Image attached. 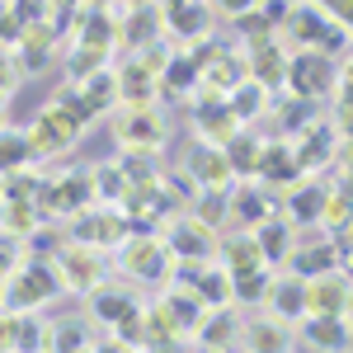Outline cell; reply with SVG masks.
I'll use <instances>...</instances> for the list:
<instances>
[{"label": "cell", "mask_w": 353, "mask_h": 353, "mask_svg": "<svg viewBox=\"0 0 353 353\" xmlns=\"http://www.w3.org/2000/svg\"><path fill=\"white\" fill-rule=\"evenodd\" d=\"M283 48L292 43V48H316V52H339L344 43H349V33L334 24L330 14H321L316 5H297V10H288L283 14V24H278V33H273Z\"/></svg>", "instance_id": "obj_1"}, {"label": "cell", "mask_w": 353, "mask_h": 353, "mask_svg": "<svg viewBox=\"0 0 353 353\" xmlns=\"http://www.w3.org/2000/svg\"><path fill=\"white\" fill-rule=\"evenodd\" d=\"M288 94L292 99H325L334 94V61L330 52H316V48H292L288 52Z\"/></svg>", "instance_id": "obj_2"}, {"label": "cell", "mask_w": 353, "mask_h": 353, "mask_svg": "<svg viewBox=\"0 0 353 353\" xmlns=\"http://www.w3.org/2000/svg\"><path fill=\"white\" fill-rule=\"evenodd\" d=\"M123 264L118 269L137 278V283H165L170 269H174V254H170V245L161 236H151V231H141V236H128L123 241V254H118Z\"/></svg>", "instance_id": "obj_3"}, {"label": "cell", "mask_w": 353, "mask_h": 353, "mask_svg": "<svg viewBox=\"0 0 353 353\" xmlns=\"http://www.w3.org/2000/svg\"><path fill=\"white\" fill-rule=\"evenodd\" d=\"M81 137V123L71 118V113L61 109V104H48V109L38 113L33 123L24 128V141H28V156H38V161H48V156H61L71 141Z\"/></svg>", "instance_id": "obj_4"}, {"label": "cell", "mask_w": 353, "mask_h": 353, "mask_svg": "<svg viewBox=\"0 0 353 353\" xmlns=\"http://www.w3.org/2000/svg\"><path fill=\"white\" fill-rule=\"evenodd\" d=\"M52 264H57V278H61V288H71V292H94V288L104 283L99 250H94V245H85V241L57 245Z\"/></svg>", "instance_id": "obj_5"}, {"label": "cell", "mask_w": 353, "mask_h": 353, "mask_svg": "<svg viewBox=\"0 0 353 353\" xmlns=\"http://www.w3.org/2000/svg\"><path fill=\"white\" fill-rule=\"evenodd\" d=\"M353 278L344 269H325L306 278V316H349Z\"/></svg>", "instance_id": "obj_6"}, {"label": "cell", "mask_w": 353, "mask_h": 353, "mask_svg": "<svg viewBox=\"0 0 353 353\" xmlns=\"http://www.w3.org/2000/svg\"><path fill=\"white\" fill-rule=\"evenodd\" d=\"M113 137H118L123 151H161L165 123H161V113H151V109H123L113 118Z\"/></svg>", "instance_id": "obj_7"}, {"label": "cell", "mask_w": 353, "mask_h": 353, "mask_svg": "<svg viewBox=\"0 0 353 353\" xmlns=\"http://www.w3.org/2000/svg\"><path fill=\"white\" fill-rule=\"evenodd\" d=\"M292 141V151H297V165L301 174H321L325 165H334V146H339V137L330 128V118H316L311 128H301L297 137H288Z\"/></svg>", "instance_id": "obj_8"}, {"label": "cell", "mask_w": 353, "mask_h": 353, "mask_svg": "<svg viewBox=\"0 0 353 353\" xmlns=\"http://www.w3.org/2000/svg\"><path fill=\"white\" fill-rule=\"evenodd\" d=\"M198 71H203V90H208V94H221V99H226L241 81H250V76H245V52L241 48H221V43L203 57Z\"/></svg>", "instance_id": "obj_9"}, {"label": "cell", "mask_w": 353, "mask_h": 353, "mask_svg": "<svg viewBox=\"0 0 353 353\" xmlns=\"http://www.w3.org/2000/svg\"><path fill=\"white\" fill-rule=\"evenodd\" d=\"M254 179L269 184V189H288V184H297V179H301L297 151H292L288 137H278V141H264V146H259V170H254Z\"/></svg>", "instance_id": "obj_10"}, {"label": "cell", "mask_w": 353, "mask_h": 353, "mask_svg": "<svg viewBox=\"0 0 353 353\" xmlns=\"http://www.w3.org/2000/svg\"><path fill=\"white\" fill-rule=\"evenodd\" d=\"M321 208H325V179H311L301 174L297 184H288L283 198V217L292 226H321Z\"/></svg>", "instance_id": "obj_11"}, {"label": "cell", "mask_w": 353, "mask_h": 353, "mask_svg": "<svg viewBox=\"0 0 353 353\" xmlns=\"http://www.w3.org/2000/svg\"><path fill=\"white\" fill-rule=\"evenodd\" d=\"M161 241L170 245V254H174V259H212V250H217L212 226H203L198 217H179Z\"/></svg>", "instance_id": "obj_12"}, {"label": "cell", "mask_w": 353, "mask_h": 353, "mask_svg": "<svg viewBox=\"0 0 353 353\" xmlns=\"http://www.w3.org/2000/svg\"><path fill=\"white\" fill-rule=\"evenodd\" d=\"M189 179L198 189H236V174H231L226 151L221 146H208V141H198L189 151Z\"/></svg>", "instance_id": "obj_13"}, {"label": "cell", "mask_w": 353, "mask_h": 353, "mask_svg": "<svg viewBox=\"0 0 353 353\" xmlns=\"http://www.w3.org/2000/svg\"><path fill=\"white\" fill-rule=\"evenodd\" d=\"M245 76L254 85H264V90H283V81H288V48L273 38V43H259V48H250L245 52Z\"/></svg>", "instance_id": "obj_14"}, {"label": "cell", "mask_w": 353, "mask_h": 353, "mask_svg": "<svg viewBox=\"0 0 353 353\" xmlns=\"http://www.w3.org/2000/svg\"><path fill=\"white\" fill-rule=\"evenodd\" d=\"M301 339L321 353H349L353 325L349 316H301Z\"/></svg>", "instance_id": "obj_15"}, {"label": "cell", "mask_w": 353, "mask_h": 353, "mask_svg": "<svg viewBox=\"0 0 353 353\" xmlns=\"http://www.w3.org/2000/svg\"><path fill=\"white\" fill-rule=\"evenodd\" d=\"M193 123H198V137H203L208 146H226V137L241 132L236 113H231V104H226L221 94H208V99L193 109Z\"/></svg>", "instance_id": "obj_16"}, {"label": "cell", "mask_w": 353, "mask_h": 353, "mask_svg": "<svg viewBox=\"0 0 353 353\" xmlns=\"http://www.w3.org/2000/svg\"><path fill=\"white\" fill-rule=\"evenodd\" d=\"M273 212H278V203H273L264 189H250V184H245V189L226 193V221H231V226H245V231H250V226H259V221L273 217Z\"/></svg>", "instance_id": "obj_17"}, {"label": "cell", "mask_w": 353, "mask_h": 353, "mask_svg": "<svg viewBox=\"0 0 353 353\" xmlns=\"http://www.w3.org/2000/svg\"><path fill=\"white\" fill-rule=\"evenodd\" d=\"M264 301H269V316H278V321H288V325L301 321V316H306V278H297V273L273 278Z\"/></svg>", "instance_id": "obj_18"}, {"label": "cell", "mask_w": 353, "mask_h": 353, "mask_svg": "<svg viewBox=\"0 0 353 353\" xmlns=\"http://www.w3.org/2000/svg\"><path fill=\"white\" fill-rule=\"evenodd\" d=\"M217 254H221V269L226 273H245V269H269L264 264V250H259V241H254V231H231L226 241L217 245Z\"/></svg>", "instance_id": "obj_19"}, {"label": "cell", "mask_w": 353, "mask_h": 353, "mask_svg": "<svg viewBox=\"0 0 353 353\" xmlns=\"http://www.w3.org/2000/svg\"><path fill=\"white\" fill-rule=\"evenodd\" d=\"M245 353H288V321H278V316H259V321H250L241 330V339H236Z\"/></svg>", "instance_id": "obj_20"}, {"label": "cell", "mask_w": 353, "mask_h": 353, "mask_svg": "<svg viewBox=\"0 0 353 353\" xmlns=\"http://www.w3.org/2000/svg\"><path fill=\"white\" fill-rule=\"evenodd\" d=\"M254 231V241H259V250H264V264H288V254H292V221L288 217H264L259 226H250Z\"/></svg>", "instance_id": "obj_21"}, {"label": "cell", "mask_w": 353, "mask_h": 353, "mask_svg": "<svg viewBox=\"0 0 353 353\" xmlns=\"http://www.w3.org/2000/svg\"><path fill=\"white\" fill-rule=\"evenodd\" d=\"M288 269L297 273V278H316V273L334 269V236H325V241H311V245H292Z\"/></svg>", "instance_id": "obj_22"}, {"label": "cell", "mask_w": 353, "mask_h": 353, "mask_svg": "<svg viewBox=\"0 0 353 353\" xmlns=\"http://www.w3.org/2000/svg\"><path fill=\"white\" fill-rule=\"evenodd\" d=\"M132 236V221H123L118 212H99V217L85 221V231H76V241L94 245V250H104V245H123Z\"/></svg>", "instance_id": "obj_23"}, {"label": "cell", "mask_w": 353, "mask_h": 353, "mask_svg": "<svg viewBox=\"0 0 353 353\" xmlns=\"http://www.w3.org/2000/svg\"><path fill=\"white\" fill-rule=\"evenodd\" d=\"M259 146H264V141H259L254 132H245V128L226 137L221 151H226V161H231V174H236V179H250V174L259 170Z\"/></svg>", "instance_id": "obj_24"}, {"label": "cell", "mask_w": 353, "mask_h": 353, "mask_svg": "<svg viewBox=\"0 0 353 353\" xmlns=\"http://www.w3.org/2000/svg\"><path fill=\"white\" fill-rule=\"evenodd\" d=\"M198 85H203L198 61H193L189 52H170V61H165V71H161V90H170V94H189V90H198Z\"/></svg>", "instance_id": "obj_25"}, {"label": "cell", "mask_w": 353, "mask_h": 353, "mask_svg": "<svg viewBox=\"0 0 353 353\" xmlns=\"http://www.w3.org/2000/svg\"><path fill=\"white\" fill-rule=\"evenodd\" d=\"M90 311H94L99 321L118 325L128 311H137V297H132V292H123V288H104V283H99V288L90 292Z\"/></svg>", "instance_id": "obj_26"}, {"label": "cell", "mask_w": 353, "mask_h": 353, "mask_svg": "<svg viewBox=\"0 0 353 353\" xmlns=\"http://www.w3.org/2000/svg\"><path fill=\"white\" fill-rule=\"evenodd\" d=\"M226 104H231V113H236V123H254L259 113H264V104H269V90L264 85H254V81H241L231 94H226Z\"/></svg>", "instance_id": "obj_27"}, {"label": "cell", "mask_w": 353, "mask_h": 353, "mask_svg": "<svg viewBox=\"0 0 353 353\" xmlns=\"http://www.w3.org/2000/svg\"><path fill=\"white\" fill-rule=\"evenodd\" d=\"M48 349V330L33 316H10V353H43Z\"/></svg>", "instance_id": "obj_28"}, {"label": "cell", "mask_w": 353, "mask_h": 353, "mask_svg": "<svg viewBox=\"0 0 353 353\" xmlns=\"http://www.w3.org/2000/svg\"><path fill=\"white\" fill-rule=\"evenodd\" d=\"M90 184H94V203H123L128 189H132L123 165H104V170H94V174H90Z\"/></svg>", "instance_id": "obj_29"}, {"label": "cell", "mask_w": 353, "mask_h": 353, "mask_svg": "<svg viewBox=\"0 0 353 353\" xmlns=\"http://www.w3.org/2000/svg\"><path fill=\"white\" fill-rule=\"evenodd\" d=\"M269 269H245V273H231V301H264L269 292Z\"/></svg>", "instance_id": "obj_30"}, {"label": "cell", "mask_w": 353, "mask_h": 353, "mask_svg": "<svg viewBox=\"0 0 353 353\" xmlns=\"http://www.w3.org/2000/svg\"><path fill=\"white\" fill-rule=\"evenodd\" d=\"M28 161H33V156H28L24 132H14V128H0V174H10V170H24Z\"/></svg>", "instance_id": "obj_31"}, {"label": "cell", "mask_w": 353, "mask_h": 353, "mask_svg": "<svg viewBox=\"0 0 353 353\" xmlns=\"http://www.w3.org/2000/svg\"><path fill=\"white\" fill-rule=\"evenodd\" d=\"M48 349L52 353H76V349H85L90 344V330H85V321H61V325H52L48 330Z\"/></svg>", "instance_id": "obj_32"}, {"label": "cell", "mask_w": 353, "mask_h": 353, "mask_svg": "<svg viewBox=\"0 0 353 353\" xmlns=\"http://www.w3.org/2000/svg\"><path fill=\"white\" fill-rule=\"evenodd\" d=\"M334 99H344V104H353V52L334 66Z\"/></svg>", "instance_id": "obj_33"}, {"label": "cell", "mask_w": 353, "mask_h": 353, "mask_svg": "<svg viewBox=\"0 0 353 353\" xmlns=\"http://www.w3.org/2000/svg\"><path fill=\"white\" fill-rule=\"evenodd\" d=\"M334 174L353 184V137H344V141L334 146Z\"/></svg>", "instance_id": "obj_34"}, {"label": "cell", "mask_w": 353, "mask_h": 353, "mask_svg": "<svg viewBox=\"0 0 353 353\" xmlns=\"http://www.w3.org/2000/svg\"><path fill=\"white\" fill-rule=\"evenodd\" d=\"M330 128H334V137L344 141V137H353V104H334V113H330Z\"/></svg>", "instance_id": "obj_35"}, {"label": "cell", "mask_w": 353, "mask_h": 353, "mask_svg": "<svg viewBox=\"0 0 353 353\" xmlns=\"http://www.w3.org/2000/svg\"><path fill=\"white\" fill-rule=\"evenodd\" d=\"M14 85H19V66H14V61H10V57L0 52V94H10V90H14Z\"/></svg>", "instance_id": "obj_36"}, {"label": "cell", "mask_w": 353, "mask_h": 353, "mask_svg": "<svg viewBox=\"0 0 353 353\" xmlns=\"http://www.w3.org/2000/svg\"><path fill=\"white\" fill-rule=\"evenodd\" d=\"M208 5L221 10V14H236V19H241L245 10H254V0H208Z\"/></svg>", "instance_id": "obj_37"}, {"label": "cell", "mask_w": 353, "mask_h": 353, "mask_svg": "<svg viewBox=\"0 0 353 353\" xmlns=\"http://www.w3.org/2000/svg\"><path fill=\"white\" fill-rule=\"evenodd\" d=\"M306 5H316L321 14H330V19H339V10H344L349 0H306Z\"/></svg>", "instance_id": "obj_38"}, {"label": "cell", "mask_w": 353, "mask_h": 353, "mask_svg": "<svg viewBox=\"0 0 353 353\" xmlns=\"http://www.w3.org/2000/svg\"><path fill=\"white\" fill-rule=\"evenodd\" d=\"M334 24H339V28H344V33L353 38V0L344 5V10H339V19H334Z\"/></svg>", "instance_id": "obj_39"}, {"label": "cell", "mask_w": 353, "mask_h": 353, "mask_svg": "<svg viewBox=\"0 0 353 353\" xmlns=\"http://www.w3.org/2000/svg\"><path fill=\"white\" fill-rule=\"evenodd\" d=\"M0 353H10V316H0Z\"/></svg>", "instance_id": "obj_40"}, {"label": "cell", "mask_w": 353, "mask_h": 353, "mask_svg": "<svg viewBox=\"0 0 353 353\" xmlns=\"http://www.w3.org/2000/svg\"><path fill=\"white\" fill-rule=\"evenodd\" d=\"M339 236H349V241H353V221H349V226H344V231H339Z\"/></svg>", "instance_id": "obj_41"}, {"label": "cell", "mask_w": 353, "mask_h": 353, "mask_svg": "<svg viewBox=\"0 0 353 353\" xmlns=\"http://www.w3.org/2000/svg\"><path fill=\"white\" fill-rule=\"evenodd\" d=\"M76 353H99V349H94V344H85V349H76Z\"/></svg>", "instance_id": "obj_42"}, {"label": "cell", "mask_w": 353, "mask_h": 353, "mask_svg": "<svg viewBox=\"0 0 353 353\" xmlns=\"http://www.w3.org/2000/svg\"><path fill=\"white\" fill-rule=\"evenodd\" d=\"M349 325H353V301H349Z\"/></svg>", "instance_id": "obj_43"}, {"label": "cell", "mask_w": 353, "mask_h": 353, "mask_svg": "<svg viewBox=\"0 0 353 353\" xmlns=\"http://www.w3.org/2000/svg\"><path fill=\"white\" fill-rule=\"evenodd\" d=\"M128 5H146V0H128Z\"/></svg>", "instance_id": "obj_44"}, {"label": "cell", "mask_w": 353, "mask_h": 353, "mask_svg": "<svg viewBox=\"0 0 353 353\" xmlns=\"http://www.w3.org/2000/svg\"><path fill=\"white\" fill-rule=\"evenodd\" d=\"M0 292H5V278H0Z\"/></svg>", "instance_id": "obj_45"}, {"label": "cell", "mask_w": 353, "mask_h": 353, "mask_svg": "<svg viewBox=\"0 0 353 353\" xmlns=\"http://www.w3.org/2000/svg\"><path fill=\"white\" fill-rule=\"evenodd\" d=\"M0 109H5V94H0Z\"/></svg>", "instance_id": "obj_46"}, {"label": "cell", "mask_w": 353, "mask_h": 353, "mask_svg": "<svg viewBox=\"0 0 353 353\" xmlns=\"http://www.w3.org/2000/svg\"><path fill=\"white\" fill-rule=\"evenodd\" d=\"M254 5H269V0H254Z\"/></svg>", "instance_id": "obj_47"}]
</instances>
